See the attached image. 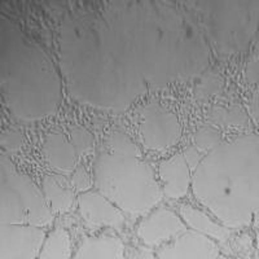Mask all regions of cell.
Listing matches in <instances>:
<instances>
[{"instance_id":"cell-1","label":"cell","mask_w":259,"mask_h":259,"mask_svg":"<svg viewBox=\"0 0 259 259\" xmlns=\"http://www.w3.org/2000/svg\"><path fill=\"white\" fill-rule=\"evenodd\" d=\"M45 200L38 187L2 156V224L48 226L53 215Z\"/></svg>"},{"instance_id":"cell-2","label":"cell","mask_w":259,"mask_h":259,"mask_svg":"<svg viewBox=\"0 0 259 259\" xmlns=\"http://www.w3.org/2000/svg\"><path fill=\"white\" fill-rule=\"evenodd\" d=\"M143 143L147 149L163 150L172 147L180 136V124L172 113L158 103L148 104L142 113Z\"/></svg>"},{"instance_id":"cell-3","label":"cell","mask_w":259,"mask_h":259,"mask_svg":"<svg viewBox=\"0 0 259 259\" xmlns=\"http://www.w3.org/2000/svg\"><path fill=\"white\" fill-rule=\"evenodd\" d=\"M46 241V232L36 226L2 224V258H36Z\"/></svg>"},{"instance_id":"cell-4","label":"cell","mask_w":259,"mask_h":259,"mask_svg":"<svg viewBox=\"0 0 259 259\" xmlns=\"http://www.w3.org/2000/svg\"><path fill=\"white\" fill-rule=\"evenodd\" d=\"M187 231L182 219L170 210L161 207L139 224L138 237L148 246H159Z\"/></svg>"},{"instance_id":"cell-5","label":"cell","mask_w":259,"mask_h":259,"mask_svg":"<svg viewBox=\"0 0 259 259\" xmlns=\"http://www.w3.org/2000/svg\"><path fill=\"white\" fill-rule=\"evenodd\" d=\"M158 258H218L219 247L209 236L193 231L184 232L174 242L157 251Z\"/></svg>"},{"instance_id":"cell-6","label":"cell","mask_w":259,"mask_h":259,"mask_svg":"<svg viewBox=\"0 0 259 259\" xmlns=\"http://www.w3.org/2000/svg\"><path fill=\"white\" fill-rule=\"evenodd\" d=\"M79 212L90 227H113L121 228L124 217L109 201L96 192H87L78 197Z\"/></svg>"},{"instance_id":"cell-7","label":"cell","mask_w":259,"mask_h":259,"mask_svg":"<svg viewBox=\"0 0 259 259\" xmlns=\"http://www.w3.org/2000/svg\"><path fill=\"white\" fill-rule=\"evenodd\" d=\"M159 175L163 180V192L167 197L179 200L188 192L191 183V168L187 165L183 153L175 154L159 165Z\"/></svg>"},{"instance_id":"cell-8","label":"cell","mask_w":259,"mask_h":259,"mask_svg":"<svg viewBox=\"0 0 259 259\" xmlns=\"http://www.w3.org/2000/svg\"><path fill=\"white\" fill-rule=\"evenodd\" d=\"M43 154L48 165L60 174L68 175L75 170L78 154L73 144L62 134L51 133L46 135Z\"/></svg>"},{"instance_id":"cell-9","label":"cell","mask_w":259,"mask_h":259,"mask_svg":"<svg viewBox=\"0 0 259 259\" xmlns=\"http://www.w3.org/2000/svg\"><path fill=\"white\" fill-rule=\"evenodd\" d=\"M124 245L114 236H100L83 240L75 258H123Z\"/></svg>"},{"instance_id":"cell-10","label":"cell","mask_w":259,"mask_h":259,"mask_svg":"<svg viewBox=\"0 0 259 259\" xmlns=\"http://www.w3.org/2000/svg\"><path fill=\"white\" fill-rule=\"evenodd\" d=\"M179 211L183 221L186 222L187 226L191 227L192 230L209 236L210 239H214L219 242L227 241L230 237V231L227 230L226 227L214 223L207 215L201 212L200 210L194 209L189 205H182L179 207Z\"/></svg>"},{"instance_id":"cell-11","label":"cell","mask_w":259,"mask_h":259,"mask_svg":"<svg viewBox=\"0 0 259 259\" xmlns=\"http://www.w3.org/2000/svg\"><path fill=\"white\" fill-rule=\"evenodd\" d=\"M43 194L50 203L52 212L62 214L71 209L74 202V193L61 178L55 175H46L43 178Z\"/></svg>"},{"instance_id":"cell-12","label":"cell","mask_w":259,"mask_h":259,"mask_svg":"<svg viewBox=\"0 0 259 259\" xmlns=\"http://www.w3.org/2000/svg\"><path fill=\"white\" fill-rule=\"evenodd\" d=\"M71 242L70 236L64 228H56L46 237L39 258H70Z\"/></svg>"},{"instance_id":"cell-13","label":"cell","mask_w":259,"mask_h":259,"mask_svg":"<svg viewBox=\"0 0 259 259\" xmlns=\"http://www.w3.org/2000/svg\"><path fill=\"white\" fill-rule=\"evenodd\" d=\"M209 121L221 126H245L247 124V117L240 106L232 108H221L215 106L207 114Z\"/></svg>"},{"instance_id":"cell-14","label":"cell","mask_w":259,"mask_h":259,"mask_svg":"<svg viewBox=\"0 0 259 259\" xmlns=\"http://www.w3.org/2000/svg\"><path fill=\"white\" fill-rule=\"evenodd\" d=\"M222 136L218 130L212 127H201L194 135V144L200 152H207L221 144Z\"/></svg>"},{"instance_id":"cell-15","label":"cell","mask_w":259,"mask_h":259,"mask_svg":"<svg viewBox=\"0 0 259 259\" xmlns=\"http://www.w3.org/2000/svg\"><path fill=\"white\" fill-rule=\"evenodd\" d=\"M70 143L77 152L78 157L87 153L94 148V136L82 126H74L70 130Z\"/></svg>"},{"instance_id":"cell-16","label":"cell","mask_w":259,"mask_h":259,"mask_svg":"<svg viewBox=\"0 0 259 259\" xmlns=\"http://www.w3.org/2000/svg\"><path fill=\"white\" fill-rule=\"evenodd\" d=\"M222 87V79L218 74L215 73H207L205 77L202 78V82L200 85H197V89L194 91V95L197 99H206V97L211 96V95L217 94L221 91Z\"/></svg>"},{"instance_id":"cell-17","label":"cell","mask_w":259,"mask_h":259,"mask_svg":"<svg viewBox=\"0 0 259 259\" xmlns=\"http://www.w3.org/2000/svg\"><path fill=\"white\" fill-rule=\"evenodd\" d=\"M2 148L7 152H18L24 145V135L20 131L8 130L2 134Z\"/></svg>"},{"instance_id":"cell-18","label":"cell","mask_w":259,"mask_h":259,"mask_svg":"<svg viewBox=\"0 0 259 259\" xmlns=\"http://www.w3.org/2000/svg\"><path fill=\"white\" fill-rule=\"evenodd\" d=\"M90 177L87 174V171L83 166H79L74 170V174L71 177V186L75 191L78 192H85L90 188Z\"/></svg>"},{"instance_id":"cell-19","label":"cell","mask_w":259,"mask_h":259,"mask_svg":"<svg viewBox=\"0 0 259 259\" xmlns=\"http://www.w3.org/2000/svg\"><path fill=\"white\" fill-rule=\"evenodd\" d=\"M183 156H184V159H186L187 165L191 168V171L197 167V165L201 162V159H202V154L200 153V150L196 147L187 148V149L183 152Z\"/></svg>"},{"instance_id":"cell-20","label":"cell","mask_w":259,"mask_h":259,"mask_svg":"<svg viewBox=\"0 0 259 259\" xmlns=\"http://www.w3.org/2000/svg\"><path fill=\"white\" fill-rule=\"evenodd\" d=\"M245 75H246L247 82H250V83L256 82V78H258V60L251 59V61L249 62L246 66Z\"/></svg>"}]
</instances>
